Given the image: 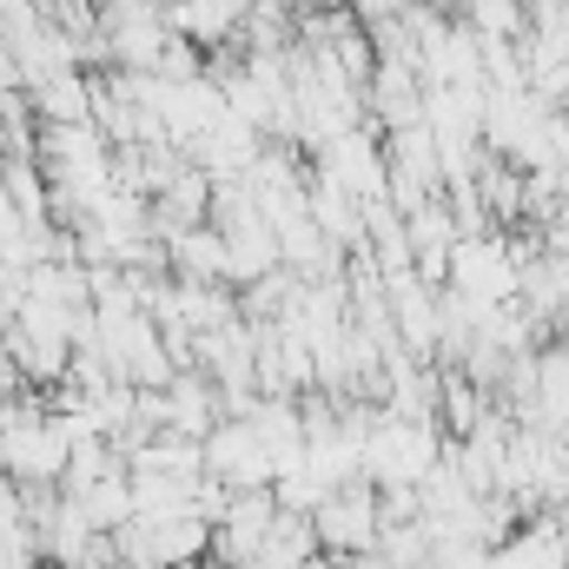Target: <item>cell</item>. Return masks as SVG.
I'll return each mask as SVG.
<instances>
[{
    "label": "cell",
    "instance_id": "5",
    "mask_svg": "<svg viewBox=\"0 0 569 569\" xmlns=\"http://www.w3.org/2000/svg\"><path fill=\"white\" fill-rule=\"evenodd\" d=\"M152 418L166 430H179V437H206L212 418H219V398H212L206 378H172V385L152 398Z\"/></svg>",
    "mask_w": 569,
    "mask_h": 569
},
{
    "label": "cell",
    "instance_id": "8",
    "mask_svg": "<svg viewBox=\"0 0 569 569\" xmlns=\"http://www.w3.org/2000/svg\"><path fill=\"white\" fill-rule=\"evenodd\" d=\"M430 569H490V543H430Z\"/></svg>",
    "mask_w": 569,
    "mask_h": 569
},
{
    "label": "cell",
    "instance_id": "7",
    "mask_svg": "<svg viewBox=\"0 0 569 569\" xmlns=\"http://www.w3.org/2000/svg\"><path fill=\"white\" fill-rule=\"evenodd\" d=\"M470 13H477V33H483V40L523 33V0H470Z\"/></svg>",
    "mask_w": 569,
    "mask_h": 569
},
{
    "label": "cell",
    "instance_id": "2",
    "mask_svg": "<svg viewBox=\"0 0 569 569\" xmlns=\"http://www.w3.org/2000/svg\"><path fill=\"white\" fill-rule=\"evenodd\" d=\"M443 284H457V291L477 298V305H510V298H517L510 239H503V232H457L450 266H443Z\"/></svg>",
    "mask_w": 569,
    "mask_h": 569
},
{
    "label": "cell",
    "instance_id": "1",
    "mask_svg": "<svg viewBox=\"0 0 569 569\" xmlns=\"http://www.w3.org/2000/svg\"><path fill=\"white\" fill-rule=\"evenodd\" d=\"M437 457H443V425L437 418H391V411H378L371 430H365L358 470L371 483H418Z\"/></svg>",
    "mask_w": 569,
    "mask_h": 569
},
{
    "label": "cell",
    "instance_id": "9",
    "mask_svg": "<svg viewBox=\"0 0 569 569\" xmlns=\"http://www.w3.org/2000/svg\"><path fill=\"white\" fill-rule=\"evenodd\" d=\"M543 246H550V252H563V259H569V199H557V212L543 219Z\"/></svg>",
    "mask_w": 569,
    "mask_h": 569
},
{
    "label": "cell",
    "instance_id": "4",
    "mask_svg": "<svg viewBox=\"0 0 569 569\" xmlns=\"http://www.w3.org/2000/svg\"><path fill=\"white\" fill-rule=\"evenodd\" d=\"M199 457H206V477H219L226 490H259V483H272V457H266L252 418H212V430L199 437Z\"/></svg>",
    "mask_w": 569,
    "mask_h": 569
},
{
    "label": "cell",
    "instance_id": "6",
    "mask_svg": "<svg viewBox=\"0 0 569 569\" xmlns=\"http://www.w3.org/2000/svg\"><path fill=\"white\" fill-rule=\"evenodd\" d=\"M569 563V543L557 537V523H530V530H510L503 543H490V569H557Z\"/></svg>",
    "mask_w": 569,
    "mask_h": 569
},
{
    "label": "cell",
    "instance_id": "3",
    "mask_svg": "<svg viewBox=\"0 0 569 569\" xmlns=\"http://www.w3.org/2000/svg\"><path fill=\"white\" fill-rule=\"evenodd\" d=\"M311 530H318V550H325V557H365V550L378 543V483H371V477L338 483V490L311 510Z\"/></svg>",
    "mask_w": 569,
    "mask_h": 569
},
{
    "label": "cell",
    "instance_id": "10",
    "mask_svg": "<svg viewBox=\"0 0 569 569\" xmlns=\"http://www.w3.org/2000/svg\"><path fill=\"white\" fill-rule=\"evenodd\" d=\"M550 510H557V517H550V523H557V537H563V543H569V497H557Z\"/></svg>",
    "mask_w": 569,
    "mask_h": 569
}]
</instances>
